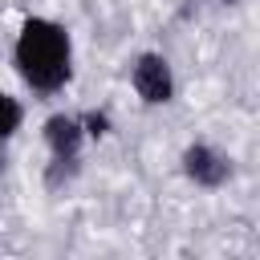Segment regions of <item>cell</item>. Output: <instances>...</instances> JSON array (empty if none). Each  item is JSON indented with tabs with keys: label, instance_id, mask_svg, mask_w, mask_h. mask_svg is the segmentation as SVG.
<instances>
[{
	"label": "cell",
	"instance_id": "7",
	"mask_svg": "<svg viewBox=\"0 0 260 260\" xmlns=\"http://www.w3.org/2000/svg\"><path fill=\"white\" fill-rule=\"evenodd\" d=\"M0 171H4V150H0Z\"/></svg>",
	"mask_w": 260,
	"mask_h": 260
},
{
	"label": "cell",
	"instance_id": "3",
	"mask_svg": "<svg viewBox=\"0 0 260 260\" xmlns=\"http://www.w3.org/2000/svg\"><path fill=\"white\" fill-rule=\"evenodd\" d=\"M183 175L203 191H219L232 179V158L211 142H191L183 150Z\"/></svg>",
	"mask_w": 260,
	"mask_h": 260
},
{
	"label": "cell",
	"instance_id": "2",
	"mask_svg": "<svg viewBox=\"0 0 260 260\" xmlns=\"http://www.w3.org/2000/svg\"><path fill=\"white\" fill-rule=\"evenodd\" d=\"M130 85L146 106H167L175 98V73L162 53H138L130 65Z\"/></svg>",
	"mask_w": 260,
	"mask_h": 260
},
{
	"label": "cell",
	"instance_id": "5",
	"mask_svg": "<svg viewBox=\"0 0 260 260\" xmlns=\"http://www.w3.org/2000/svg\"><path fill=\"white\" fill-rule=\"evenodd\" d=\"M20 122H24V106H20L12 93H4V89H0V146L20 130Z\"/></svg>",
	"mask_w": 260,
	"mask_h": 260
},
{
	"label": "cell",
	"instance_id": "6",
	"mask_svg": "<svg viewBox=\"0 0 260 260\" xmlns=\"http://www.w3.org/2000/svg\"><path fill=\"white\" fill-rule=\"evenodd\" d=\"M81 130H85V138H102V134H110V114H98V110L81 114Z\"/></svg>",
	"mask_w": 260,
	"mask_h": 260
},
{
	"label": "cell",
	"instance_id": "4",
	"mask_svg": "<svg viewBox=\"0 0 260 260\" xmlns=\"http://www.w3.org/2000/svg\"><path fill=\"white\" fill-rule=\"evenodd\" d=\"M81 142H85L81 118H73V114H53V118L45 122V146L53 150V158H77V154H81Z\"/></svg>",
	"mask_w": 260,
	"mask_h": 260
},
{
	"label": "cell",
	"instance_id": "1",
	"mask_svg": "<svg viewBox=\"0 0 260 260\" xmlns=\"http://www.w3.org/2000/svg\"><path fill=\"white\" fill-rule=\"evenodd\" d=\"M16 73L24 77L28 89L37 93H57L65 89L69 73H73V45L69 32L57 20L45 16H28L16 32V49H12Z\"/></svg>",
	"mask_w": 260,
	"mask_h": 260
},
{
	"label": "cell",
	"instance_id": "8",
	"mask_svg": "<svg viewBox=\"0 0 260 260\" xmlns=\"http://www.w3.org/2000/svg\"><path fill=\"white\" fill-rule=\"evenodd\" d=\"M228 4H236V0H228Z\"/></svg>",
	"mask_w": 260,
	"mask_h": 260
}]
</instances>
